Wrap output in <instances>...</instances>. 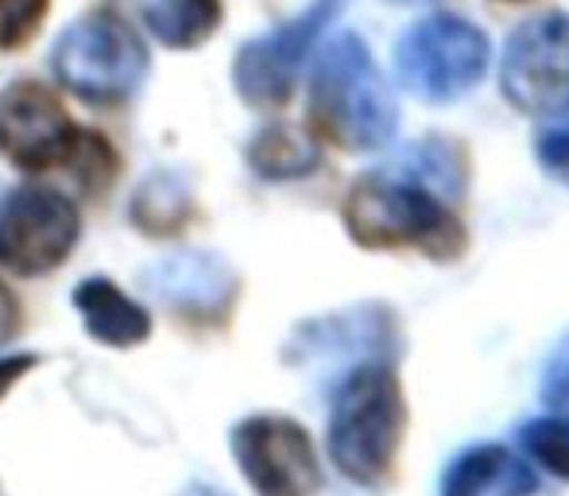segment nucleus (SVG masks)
<instances>
[{"label": "nucleus", "instance_id": "20e7f679", "mask_svg": "<svg viewBox=\"0 0 569 496\" xmlns=\"http://www.w3.org/2000/svg\"><path fill=\"white\" fill-rule=\"evenodd\" d=\"M488 39L461 16H430L415 23L396 47V70L411 93L453 101L485 78Z\"/></svg>", "mask_w": 569, "mask_h": 496}, {"label": "nucleus", "instance_id": "4468645a", "mask_svg": "<svg viewBox=\"0 0 569 496\" xmlns=\"http://www.w3.org/2000/svg\"><path fill=\"white\" fill-rule=\"evenodd\" d=\"M523 446L550 469L569 482V423L562 419H535L523 427Z\"/></svg>", "mask_w": 569, "mask_h": 496}, {"label": "nucleus", "instance_id": "1a4fd4ad", "mask_svg": "<svg viewBox=\"0 0 569 496\" xmlns=\"http://www.w3.org/2000/svg\"><path fill=\"white\" fill-rule=\"evenodd\" d=\"M341 4L345 0H315L299 20L248 43L237 59V82L244 90V98L256 101V106H279V101L291 98L295 75H299L302 59H307L310 43L322 36V28H330Z\"/></svg>", "mask_w": 569, "mask_h": 496}, {"label": "nucleus", "instance_id": "ddd939ff", "mask_svg": "<svg viewBox=\"0 0 569 496\" xmlns=\"http://www.w3.org/2000/svg\"><path fill=\"white\" fill-rule=\"evenodd\" d=\"M252 159L263 175H302L318 163L315 148H310L295 128H283V125H271L268 132L256 140Z\"/></svg>", "mask_w": 569, "mask_h": 496}, {"label": "nucleus", "instance_id": "6e6552de", "mask_svg": "<svg viewBox=\"0 0 569 496\" xmlns=\"http://www.w3.org/2000/svg\"><path fill=\"white\" fill-rule=\"evenodd\" d=\"M78 234L74 206L43 187H28L0 210V264L12 271H47L70 252Z\"/></svg>", "mask_w": 569, "mask_h": 496}, {"label": "nucleus", "instance_id": "2eb2a0df", "mask_svg": "<svg viewBox=\"0 0 569 496\" xmlns=\"http://www.w3.org/2000/svg\"><path fill=\"white\" fill-rule=\"evenodd\" d=\"M47 4L51 0H0V47L12 51V47L28 43L31 31L43 20Z\"/></svg>", "mask_w": 569, "mask_h": 496}, {"label": "nucleus", "instance_id": "0eeeda50", "mask_svg": "<svg viewBox=\"0 0 569 496\" xmlns=\"http://www.w3.org/2000/svg\"><path fill=\"white\" fill-rule=\"evenodd\" d=\"M78 140L82 128L39 82H16L0 93V151L20 167L47 171L54 163H70Z\"/></svg>", "mask_w": 569, "mask_h": 496}, {"label": "nucleus", "instance_id": "7ed1b4c3", "mask_svg": "<svg viewBox=\"0 0 569 496\" xmlns=\"http://www.w3.org/2000/svg\"><path fill=\"white\" fill-rule=\"evenodd\" d=\"M407 427L403 388L388 365H365L345 380L330 419V454L345 477L380 485Z\"/></svg>", "mask_w": 569, "mask_h": 496}, {"label": "nucleus", "instance_id": "dca6fc26", "mask_svg": "<svg viewBox=\"0 0 569 496\" xmlns=\"http://www.w3.org/2000/svg\"><path fill=\"white\" fill-rule=\"evenodd\" d=\"M539 156L547 167H569V109L539 132Z\"/></svg>", "mask_w": 569, "mask_h": 496}, {"label": "nucleus", "instance_id": "6ab92c4d", "mask_svg": "<svg viewBox=\"0 0 569 496\" xmlns=\"http://www.w3.org/2000/svg\"><path fill=\"white\" fill-rule=\"evenodd\" d=\"M391 4H422V0H391Z\"/></svg>", "mask_w": 569, "mask_h": 496}, {"label": "nucleus", "instance_id": "9b49d317", "mask_svg": "<svg viewBox=\"0 0 569 496\" xmlns=\"http://www.w3.org/2000/svg\"><path fill=\"white\" fill-rule=\"evenodd\" d=\"M539 477L508 446H472L446 469L442 496H531Z\"/></svg>", "mask_w": 569, "mask_h": 496}, {"label": "nucleus", "instance_id": "f3484780", "mask_svg": "<svg viewBox=\"0 0 569 496\" xmlns=\"http://www.w3.org/2000/svg\"><path fill=\"white\" fill-rule=\"evenodd\" d=\"M542 396H547L555 407L569 404V341L555 354V361H550L547 380H542Z\"/></svg>", "mask_w": 569, "mask_h": 496}, {"label": "nucleus", "instance_id": "f257e3e1", "mask_svg": "<svg viewBox=\"0 0 569 496\" xmlns=\"http://www.w3.org/2000/svg\"><path fill=\"white\" fill-rule=\"evenodd\" d=\"M399 109L357 36H338L322 51L310 90V128L333 148L376 151L396 136Z\"/></svg>", "mask_w": 569, "mask_h": 496}, {"label": "nucleus", "instance_id": "39448f33", "mask_svg": "<svg viewBox=\"0 0 569 496\" xmlns=\"http://www.w3.org/2000/svg\"><path fill=\"white\" fill-rule=\"evenodd\" d=\"M503 93L523 113L569 109V16L527 20L503 47Z\"/></svg>", "mask_w": 569, "mask_h": 496}, {"label": "nucleus", "instance_id": "f03ea898", "mask_svg": "<svg viewBox=\"0 0 569 496\" xmlns=\"http://www.w3.org/2000/svg\"><path fill=\"white\" fill-rule=\"evenodd\" d=\"M345 226L365 248L411 245L435 260H453L465 248V229L457 214L419 179L365 175L345 198Z\"/></svg>", "mask_w": 569, "mask_h": 496}, {"label": "nucleus", "instance_id": "423d86ee", "mask_svg": "<svg viewBox=\"0 0 569 496\" xmlns=\"http://www.w3.org/2000/svg\"><path fill=\"white\" fill-rule=\"evenodd\" d=\"M54 67L82 98H120L140 82L148 51L117 16H90L62 36Z\"/></svg>", "mask_w": 569, "mask_h": 496}, {"label": "nucleus", "instance_id": "a211bd4d", "mask_svg": "<svg viewBox=\"0 0 569 496\" xmlns=\"http://www.w3.org/2000/svg\"><path fill=\"white\" fill-rule=\"evenodd\" d=\"M31 361H8V365H0V391L8 388V384L16 380V376H20V369H28Z\"/></svg>", "mask_w": 569, "mask_h": 496}, {"label": "nucleus", "instance_id": "9d476101", "mask_svg": "<svg viewBox=\"0 0 569 496\" xmlns=\"http://www.w3.org/2000/svg\"><path fill=\"white\" fill-rule=\"evenodd\" d=\"M237 454L260 496H310L322 485L315 446L291 419H252L240 427Z\"/></svg>", "mask_w": 569, "mask_h": 496}, {"label": "nucleus", "instance_id": "f8f14e48", "mask_svg": "<svg viewBox=\"0 0 569 496\" xmlns=\"http://www.w3.org/2000/svg\"><path fill=\"white\" fill-rule=\"evenodd\" d=\"M143 12L163 43L194 47L213 36L221 20V0H143Z\"/></svg>", "mask_w": 569, "mask_h": 496}]
</instances>
